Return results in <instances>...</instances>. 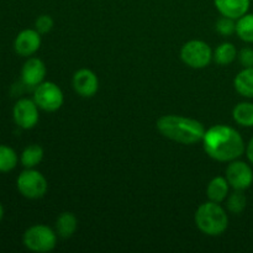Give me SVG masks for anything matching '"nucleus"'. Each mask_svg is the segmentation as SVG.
Listing matches in <instances>:
<instances>
[{
    "mask_svg": "<svg viewBox=\"0 0 253 253\" xmlns=\"http://www.w3.org/2000/svg\"><path fill=\"white\" fill-rule=\"evenodd\" d=\"M204 151L219 162H231L246 152V145L237 130L227 125H215L208 128L203 137Z\"/></svg>",
    "mask_w": 253,
    "mask_h": 253,
    "instance_id": "obj_1",
    "label": "nucleus"
},
{
    "mask_svg": "<svg viewBox=\"0 0 253 253\" xmlns=\"http://www.w3.org/2000/svg\"><path fill=\"white\" fill-rule=\"evenodd\" d=\"M157 128L165 137L182 145L200 142L207 131L200 121L179 115L162 116L158 119Z\"/></svg>",
    "mask_w": 253,
    "mask_h": 253,
    "instance_id": "obj_2",
    "label": "nucleus"
},
{
    "mask_svg": "<svg viewBox=\"0 0 253 253\" xmlns=\"http://www.w3.org/2000/svg\"><path fill=\"white\" fill-rule=\"evenodd\" d=\"M195 224L203 234L219 236L229 226V216L220 203L208 202L200 205L195 212Z\"/></svg>",
    "mask_w": 253,
    "mask_h": 253,
    "instance_id": "obj_3",
    "label": "nucleus"
},
{
    "mask_svg": "<svg viewBox=\"0 0 253 253\" xmlns=\"http://www.w3.org/2000/svg\"><path fill=\"white\" fill-rule=\"evenodd\" d=\"M57 232L47 225H34L25 231L22 242L27 250L37 253L52 251L57 245Z\"/></svg>",
    "mask_w": 253,
    "mask_h": 253,
    "instance_id": "obj_4",
    "label": "nucleus"
},
{
    "mask_svg": "<svg viewBox=\"0 0 253 253\" xmlns=\"http://www.w3.org/2000/svg\"><path fill=\"white\" fill-rule=\"evenodd\" d=\"M20 194L27 199H40L48 189V183L42 173L34 168H26L19 174L16 180Z\"/></svg>",
    "mask_w": 253,
    "mask_h": 253,
    "instance_id": "obj_5",
    "label": "nucleus"
},
{
    "mask_svg": "<svg viewBox=\"0 0 253 253\" xmlns=\"http://www.w3.org/2000/svg\"><path fill=\"white\" fill-rule=\"evenodd\" d=\"M180 58L190 68L202 69L209 66L211 62L212 51L207 42L192 40L183 44L180 49Z\"/></svg>",
    "mask_w": 253,
    "mask_h": 253,
    "instance_id": "obj_6",
    "label": "nucleus"
},
{
    "mask_svg": "<svg viewBox=\"0 0 253 253\" xmlns=\"http://www.w3.org/2000/svg\"><path fill=\"white\" fill-rule=\"evenodd\" d=\"M34 100L41 110L53 113L63 105L64 96L61 88L53 82H42L35 88Z\"/></svg>",
    "mask_w": 253,
    "mask_h": 253,
    "instance_id": "obj_7",
    "label": "nucleus"
},
{
    "mask_svg": "<svg viewBox=\"0 0 253 253\" xmlns=\"http://www.w3.org/2000/svg\"><path fill=\"white\" fill-rule=\"evenodd\" d=\"M225 174L230 187L234 190H246L253 183L252 168L242 161H231L227 166Z\"/></svg>",
    "mask_w": 253,
    "mask_h": 253,
    "instance_id": "obj_8",
    "label": "nucleus"
},
{
    "mask_svg": "<svg viewBox=\"0 0 253 253\" xmlns=\"http://www.w3.org/2000/svg\"><path fill=\"white\" fill-rule=\"evenodd\" d=\"M39 109L35 100L31 99L22 98L17 100L12 109L15 124L24 130L34 128L39 123Z\"/></svg>",
    "mask_w": 253,
    "mask_h": 253,
    "instance_id": "obj_9",
    "label": "nucleus"
},
{
    "mask_svg": "<svg viewBox=\"0 0 253 253\" xmlns=\"http://www.w3.org/2000/svg\"><path fill=\"white\" fill-rule=\"evenodd\" d=\"M73 89L78 95L83 98H91L99 89V79L93 71L88 68H82L77 71L73 76Z\"/></svg>",
    "mask_w": 253,
    "mask_h": 253,
    "instance_id": "obj_10",
    "label": "nucleus"
},
{
    "mask_svg": "<svg viewBox=\"0 0 253 253\" xmlns=\"http://www.w3.org/2000/svg\"><path fill=\"white\" fill-rule=\"evenodd\" d=\"M41 47V34L36 29H26L19 32L14 41V48L22 57L32 56Z\"/></svg>",
    "mask_w": 253,
    "mask_h": 253,
    "instance_id": "obj_11",
    "label": "nucleus"
},
{
    "mask_svg": "<svg viewBox=\"0 0 253 253\" xmlns=\"http://www.w3.org/2000/svg\"><path fill=\"white\" fill-rule=\"evenodd\" d=\"M46 73L47 69L43 62L40 58L32 57V58L27 59L24 66H22L21 81L25 85L36 88L39 84L43 82Z\"/></svg>",
    "mask_w": 253,
    "mask_h": 253,
    "instance_id": "obj_12",
    "label": "nucleus"
},
{
    "mask_svg": "<svg viewBox=\"0 0 253 253\" xmlns=\"http://www.w3.org/2000/svg\"><path fill=\"white\" fill-rule=\"evenodd\" d=\"M214 4L222 16L237 20L249 12L251 0H214Z\"/></svg>",
    "mask_w": 253,
    "mask_h": 253,
    "instance_id": "obj_13",
    "label": "nucleus"
},
{
    "mask_svg": "<svg viewBox=\"0 0 253 253\" xmlns=\"http://www.w3.org/2000/svg\"><path fill=\"white\" fill-rule=\"evenodd\" d=\"M230 184L226 177H215L207 187V194L209 200L215 203H222L229 197Z\"/></svg>",
    "mask_w": 253,
    "mask_h": 253,
    "instance_id": "obj_14",
    "label": "nucleus"
},
{
    "mask_svg": "<svg viewBox=\"0 0 253 253\" xmlns=\"http://www.w3.org/2000/svg\"><path fill=\"white\" fill-rule=\"evenodd\" d=\"M78 227V219L73 212H62L56 221V232L62 239H69L73 236Z\"/></svg>",
    "mask_w": 253,
    "mask_h": 253,
    "instance_id": "obj_15",
    "label": "nucleus"
},
{
    "mask_svg": "<svg viewBox=\"0 0 253 253\" xmlns=\"http://www.w3.org/2000/svg\"><path fill=\"white\" fill-rule=\"evenodd\" d=\"M235 89L245 98H253V67L244 68L234 81Z\"/></svg>",
    "mask_w": 253,
    "mask_h": 253,
    "instance_id": "obj_16",
    "label": "nucleus"
},
{
    "mask_svg": "<svg viewBox=\"0 0 253 253\" xmlns=\"http://www.w3.org/2000/svg\"><path fill=\"white\" fill-rule=\"evenodd\" d=\"M232 118L244 127H253V103L242 101L239 103L232 110Z\"/></svg>",
    "mask_w": 253,
    "mask_h": 253,
    "instance_id": "obj_17",
    "label": "nucleus"
},
{
    "mask_svg": "<svg viewBox=\"0 0 253 253\" xmlns=\"http://www.w3.org/2000/svg\"><path fill=\"white\" fill-rule=\"evenodd\" d=\"M237 49L230 42H224V43L219 44L216 49L212 53V58L220 66H229L232 62L236 59L237 57Z\"/></svg>",
    "mask_w": 253,
    "mask_h": 253,
    "instance_id": "obj_18",
    "label": "nucleus"
},
{
    "mask_svg": "<svg viewBox=\"0 0 253 253\" xmlns=\"http://www.w3.org/2000/svg\"><path fill=\"white\" fill-rule=\"evenodd\" d=\"M43 160V148L40 145H29L21 153V165L25 168H35Z\"/></svg>",
    "mask_w": 253,
    "mask_h": 253,
    "instance_id": "obj_19",
    "label": "nucleus"
},
{
    "mask_svg": "<svg viewBox=\"0 0 253 253\" xmlns=\"http://www.w3.org/2000/svg\"><path fill=\"white\" fill-rule=\"evenodd\" d=\"M236 34L242 41L253 43V14H245L236 22Z\"/></svg>",
    "mask_w": 253,
    "mask_h": 253,
    "instance_id": "obj_20",
    "label": "nucleus"
},
{
    "mask_svg": "<svg viewBox=\"0 0 253 253\" xmlns=\"http://www.w3.org/2000/svg\"><path fill=\"white\" fill-rule=\"evenodd\" d=\"M16 152L11 147L5 145H0V172L6 173L14 169L17 165Z\"/></svg>",
    "mask_w": 253,
    "mask_h": 253,
    "instance_id": "obj_21",
    "label": "nucleus"
},
{
    "mask_svg": "<svg viewBox=\"0 0 253 253\" xmlns=\"http://www.w3.org/2000/svg\"><path fill=\"white\" fill-rule=\"evenodd\" d=\"M247 204L246 195L244 194V190H235L232 194L227 197L226 207L227 210L232 214H241L245 210Z\"/></svg>",
    "mask_w": 253,
    "mask_h": 253,
    "instance_id": "obj_22",
    "label": "nucleus"
},
{
    "mask_svg": "<svg viewBox=\"0 0 253 253\" xmlns=\"http://www.w3.org/2000/svg\"><path fill=\"white\" fill-rule=\"evenodd\" d=\"M216 31L222 36H230L236 32V22L231 17L222 16L216 22Z\"/></svg>",
    "mask_w": 253,
    "mask_h": 253,
    "instance_id": "obj_23",
    "label": "nucleus"
},
{
    "mask_svg": "<svg viewBox=\"0 0 253 253\" xmlns=\"http://www.w3.org/2000/svg\"><path fill=\"white\" fill-rule=\"evenodd\" d=\"M53 19L49 15H41L35 21V29L40 32V34H48L52 29H53Z\"/></svg>",
    "mask_w": 253,
    "mask_h": 253,
    "instance_id": "obj_24",
    "label": "nucleus"
},
{
    "mask_svg": "<svg viewBox=\"0 0 253 253\" xmlns=\"http://www.w3.org/2000/svg\"><path fill=\"white\" fill-rule=\"evenodd\" d=\"M240 63L244 66V68L253 67V48L251 47H244L237 54Z\"/></svg>",
    "mask_w": 253,
    "mask_h": 253,
    "instance_id": "obj_25",
    "label": "nucleus"
},
{
    "mask_svg": "<svg viewBox=\"0 0 253 253\" xmlns=\"http://www.w3.org/2000/svg\"><path fill=\"white\" fill-rule=\"evenodd\" d=\"M246 155H247V158H249L250 162L253 165V137L250 140V142L247 143L246 146Z\"/></svg>",
    "mask_w": 253,
    "mask_h": 253,
    "instance_id": "obj_26",
    "label": "nucleus"
},
{
    "mask_svg": "<svg viewBox=\"0 0 253 253\" xmlns=\"http://www.w3.org/2000/svg\"><path fill=\"white\" fill-rule=\"evenodd\" d=\"M2 217H4V208H2V205L0 204V221L2 220Z\"/></svg>",
    "mask_w": 253,
    "mask_h": 253,
    "instance_id": "obj_27",
    "label": "nucleus"
}]
</instances>
